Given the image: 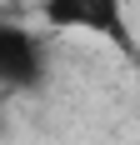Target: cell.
Returning <instances> with one entry per match:
<instances>
[{"mask_svg":"<svg viewBox=\"0 0 140 145\" xmlns=\"http://www.w3.org/2000/svg\"><path fill=\"white\" fill-rule=\"evenodd\" d=\"M45 20H50L55 30L100 35V40H110L120 55L140 60V45H135V30H130L125 0H45Z\"/></svg>","mask_w":140,"mask_h":145,"instance_id":"obj_1","label":"cell"},{"mask_svg":"<svg viewBox=\"0 0 140 145\" xmlns=\"http://www.w3.org/2000/svg\"><path fill=\"white\" fill-rule=\"evenodd\" d=\"M45 70H50L45 40L15 20H0V90H40Z\"/></svg>","mask_w":140,"mask_h":145,"instance_id":"obj_2","label":"cell"}]
</instances>
